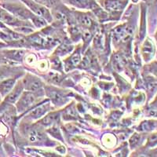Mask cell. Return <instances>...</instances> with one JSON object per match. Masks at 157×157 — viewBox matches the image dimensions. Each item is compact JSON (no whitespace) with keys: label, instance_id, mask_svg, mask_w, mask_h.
Returning a JSON list of instances; mask_svg holds the SVG:
<instances>
[{"label":"cell","instance_id":"obj_1","mask_svg":"<svg viewBox=\"0 0 157 157\" xmlns=\"http://www.w3.org/2000/svg\"><path fill=\"white\" fill-rule=\"evenodd\" d=\"M0 6L9 11L11 14L21 21H24V20L32 21L36 16L26 6L21 3L4 2L0 3Z\"/></svg>","mask_w":157,"mask_h":157},{"label":"cell","instance_id":"obj_2","mask_svg":"<svg viewBox=\"0 0 157 157\" xmlns=\"http://www.w3.org/2000/svg\"><path fill=\"white\" fill-rule=\"evenodd\" d=\"M24 4H25L33 13H35L37 16L41 17L44 18L46 21L49 22L52 21V16L50 14L48 8L35 2L34 0H21Z\"/></svg>","mask_w":157,"mask_h":157},{"label":"cell","instance_id":"obj_3","mask_svg":"<svg viewBox=\"0 0 157 157\" xmlns=\"http://www.w3.org/2000/svg\"><path fill=\"white\" fill-rule=\"evenodd\" d=\"M102 7L110 13H120L125 9L128 0H100Z\"/></svg>","mask_w":157,"mask_h":157},{"label":"cell","instance_id":"obj_4","mask_svg":"<svg viewBox=\"0 0 157 157\" xmlns=\"http://www.w3.org/2000/svg\"><path fill=\"white\" fill-rule=\"evenodd\" d=\"M36 96L31 92H25L21 95L17 101V110L18 113H22L24 111L29 110L35 101H36Z\"/></svg>","mask_w":157,"mask_h":157},{"label":"cell","instance_id":"obj_5","mask_svg":"<svg viewBox=\"0 0 157 157\" xmlns=\"http://www.w3.org/2000/svg\"><path fill=\"white\" fill-rule=\"evenodd\" d=\"M22 82H23L24 88L31 92L38 90L39 88L43 86L42 81L39 78L32 75H26V77L22 80Z\"/></svg>","mask_w":157,"mask_h":157},{"label":"cell","instance_id":"obj_6","mask_svg":"<svg viewBox=\"0 0 157 157\" xmlns=\"http://www.w3.org/2000/svg\"><path fill=\"white\" fill-rule=\"evenodd\" d=\"M23 90V82H22V81H20V82H17V85H15L14 87L12 89V90L4 98V102L6 104L16 103L17 101L19 99L21 95L22 94Z\"/></svg>","mask_w":157,"mask_h":157},{"label":"cell","instance_id":"obj_7","mask_svg":"<svg viewBox=\"0 0 157 157\" xmlns=\"http://www.w3.org/2000/svg\"><path fill=\"white\" fill-rule=\"evenodd\" d=\"M68 4L73 6L78 9L91 10H94L99 6L95 2V0H65Z\"/></svg>","mask_w":157,"mask_h":157},{"label":"cell","instance_id":"obj_8","mask_svg":"<svg viewBox=\"0 0 157 157\" xmlns=\"http://www.w3.org/2000/svg\"><path fill=\"white\" fill-rule=\"evenodd\" d=\"M16 82V79L12 78L0 80V94L1 96L5 98L12 90L13 88L14 87Z\"/></svg>","mask_w":157,"mask_h":157},{"label":"cell","instance_id":"obj_9","mask_svg":"<svg viewBox=\"0 0 157 157\" xmlns=\"http://www.w3.org/2000/svg\"><path fill=\"white\" fill-rule=\"evenodd\" d=\"M155 53V46L149 38L146 39L142 47V55L145 61H148L152 58Z\"/></svg>","mask_w":157,"mask_h":157},{"label":"cell","instance_id":"obj_10","mask_svg":"<svg viewBox=\"0 0 157 157\" xmlns=\"http://www.w3.org/2000/svg\"><path fill=\"white\" fill-rule=\"evenodd\" d=\"M47 95L50 97L53 103L57 105H62L67 101L66 98H64L62 92H60L57 90L49 89V90H47Z\"/></svg>","mask_w":157,"mask_h":157},{"label":"cell","instance_id":"obj_11","mask_svg":"<svg viewBox=\"0 0 157 157\" xmlns=\"http://www.w3.org/2000/svg\"><path fill=\"white\" fill-rule=\"evenodd\" d=\"M49 106L50 105H49L48 103L43 104V105H38L33 110L31 111L29 116H30V118L34 119V120L39 119V118L42 117L45 113H47V110L49 109Z\"/></svg>","mask_w":157,"mask_h":157},{"label":"cell","instance_id":"obj_12","mask_svg":"<svg viewBox=\"0 0 157 157\" xmlns=\"http://www.w3.org/2000/svg\"><path fill=\"white\" fill-rule=\"evenodd\" d=\"M76 18L80 25L86 29H90L93 26V20L91 19L87 14L83 13H77Z\"/></svg>","mask_w":157,"mask_h":157},{"label":"cell","instance_id":"obj_13","mask_svg":"<svg viewBox=\"0 0 157 157\" xmlns=\"http://www.w3.org/2000/svg\"><path fill=\"white\" fill-rule=\"evenodd\" d=\"M28 137L29 141L32 142H38V141H43L44 138V134H42L38 129L31 128L28 130Z\"/></svg>","mask_w":157,"mask_h":157},{"label":"cell","instance_id":"obj_14","mask_svg":"<svg viewBox=\"0 0 157 157\" xmlns=\"http://www.w3.org/2000/svg\"><path fill=\"white\" fill-rule=\"evenodd\" d=\"M4 53L8 58L14 60V61H21L25 52L23 50H6V51H4Z\"/></svg>","mask_w":157,"mask_h":157},{"label":"cell","instance_id":"obj_15","mask_svg":"<svg viewBox=\"0 0 157 157\" xmlns=\"http://www.w3.org/2000/svg\"><path fill=\"white\" fill-rule=\"evenodd\" d=\"M59 115L57 113H50L49 115H47V116H45L43 120L40 121V123L45 126H49L52 123H54V122L57 121L58 120Z\"/></svg>","mask_w":157,"mask_h":157},{"label":"cell","instance_id":"obj_16","mask_svg":"<svg viewBox=\"0 0 157 157\" xmlns=\"http://www.w3.org/2000/svg\"><path fill=\"white\" fill-rule=\"evenodd\" d=\"M155 127V123L154 121H144L140 124L138 130L140 131H151Z\"/></svg>","mask_w":157,"mask_h":157},{"label":"cell","instance_id":"obj_17","mask_svg":"<svg viewBox=\"0 0 157 157\" xmlns=\"http://www.w3.org/2000/svg\"><path fill=\"white\" fill-rule=\"evenodd\" d=\"M81 61V57L80 54L78 53V51H76L75 53H74L71 57L68 59V65L71 67H76L78 66V64L80 63Z\"/></svg>","mask_w":157,"mask_h":157},{"label":"cell","instance_id":"obj_18","mask_svg":"<svg viewBox=\"0 0 157 157\" xmlns=\"http://www.w3.org/2000/svg\"><path fill=\"white\" fill-rule=\"evenodd\" d=\"M73 49V47L71 46H68V45H61L56 50V54H58V55L63 56L64 54H68Z\"/></svg>","mask_w":157,"mask_h":157},{"label":"cell","instance_id":"obj_19","mask_svg":"<svg viewBox=\"0 0 157 157\" xmlns=\"http://www.w3.org/2000/svg\"><path fill=\"white\" fill-rule=\"evenodd\" d=\"M34 1L46 7H53L57 6L59 2V0H34Z\"/></svg>","mask_w":157,"mask_h":157},{"label":"cell","instance_id":"obj_20","mask_svg":"<svg viewBox=\"0 0 157 157\" xmlns=\"http://www.w3.org/2000/svg\"><path fill=\"white\" fill-rule=\"evenodd\" d=\"M32 21L33 22L35 26L37 28H43V27H45V26L47 25L46 20L39 16L35 17L32 20Z\"/></svg>","mask_w":157,"mask_h":157},{"label":"cell","instance_id":"obj_21","mask_svg":"<svg viewBox=\"0 0 157 157\" xmlns=\"http://www.w3.org/2000/svg\"><path fill=\"white\" fill-rule=\"evenodd\" d=\"M140 141H141V136H140V134H134L132 137H130V147L132 148H134V147L137 146V145L139 144Z\"/></svg>","mask_w":157,"mask_h":157},{"label":"cell","instance_id":"obj_22","mask_svg":"<svg viewBox=\"0 0 157 157\" xmlns=\"http://www.w3.org/2000/svg\"><path fill=\"white\" fill-rule=\"evenodd\" d=\"M157 145V134H152L148 137V144L147 145L149 147H153Z\"/></svg>","mask_w":157,"mask_h":157},{"label":"cell","instance_id":"obj_23","mask_svg":"<svg viewBox=\"0 0 157 157\" xmlns=\"http://www.w3.org/2000/svg\"><path fill=\"white\" fill-rule=\"evenodd\" d=\"M64 116H68V119H75V116H76V113H75V109H71V108H69V109H66V113H65V115Z\"/></svg>","mask_w":157,"mask_h":157},{"label":"cell","instance_id":"obj_24","mask_svg":"<svg viewBox=\"0 0 157 157\" xmlns=\"http://www.w3.org/2000/svg\"><path fill=\"white\" fill-rule=\"evenodd\" d=\"M150 66H151L150 67V70H151V71H152L154 75H155L157 76V62L153 63V64H151Z\"/></svg>","mask_w":157,"mask_h":157},{"label":"cell","instance_id":"obj_25","mask_svg":"<svg viewBox=\"0 0 157 157\" xmlns=\"http://www.w3.org/2000/svg\"><path fill=\"white\" fill-rule=\"evenodd\" d=\"M7 29V26L5 25V24L3 23V22H2L1 21H0V29H2V30H5V29Z\"/></svg>","mask_w":157,"mask_h":157},{"label":"cell","instance_id":"obj_26","mask_svg":"<svg viewBox=\"0 0 157 157\" xmlns=\"http://www.w3.org/2000/svg\"><path fill=\"white\" fill-rule=\"evenodd\" d=\"M154 105H155V106H156L157 107V96H156V98H155V101H154Z\"/></svg>","mask_w":157,"mask_h":157},{"label":"cell","instance_id":"obj_27","mask_svg":"<svg viewBox=\"0 0 157 157\" xmlns=\"http://www.w3.org/2000/svg\"><path fill=\"white\" fill-rule=\"evenodd\" d=\"M137 1H138V0H132V2H137Z\"/></svg>","mask_w":157,"mask_h":157},{"label":"cell","instance_id":"obj_28","mask_svg":"<svg viewBox=\"0 0 157 157\" xmlns=\"http://www.w3.org/2000/svg\"><path fill=\"white\" fill-rule=\"evenodd\" d=\"M155 38H156V40H157V34H156V36H155Z\"/></svg>","mask_w":157,"mask_h":157},{"label":"cell","instance_id":"obj_29","mask_svg":"<svg viewBox=\"0 0 157 157\" xmlns=\"http://www.w3.org/2000/svg\"><path fill=\"white\" fill-rule=\"evenodd\" d=\"M0 80H1V77H0Z\"/></svg>","mask_w":157,"mask_h":157},{"label":"cell","instance_id":"obj_30","mask_svg":"<svg viewBox=\"0 0 157 157\" xmlns=\"http://www.w3.org/2000/svg\"><path fill=\"white\" fill-rule=\"evenodd\" d=\"M155 1H157V0H155Z\"/></svg>","mask_w":157,"mask_h":157}]
</instances>
